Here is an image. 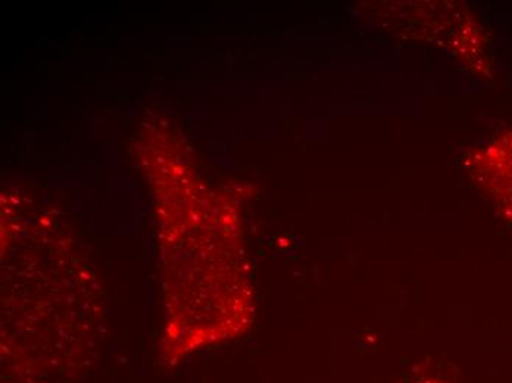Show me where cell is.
I'll return each instance as SVG.
<instances>
[{
	"mask_svg": "<svg viewBox=\"0 0 512 383\" xmlns=\"http://www.w3.org/2000/svg\"><path fill=\"white\" fill-rule=\"evenodd\" d=\"M483 155L485 157L477 160L486 177L483 185L495 196L499 207L512 214V160L496 142L487 146Z\"/></svg>",
	"mask_w": 512,
	"mask_h": 383,
	"instance_id": "6da1fadb",
	"label": "cell"
},
{
	"mask_svg": "<svg viewBox=\"0 0 512 383\" xmlns=\"http://www.w3.org/2000/svg\"><path fill=\"white\" fill-rule=\"evenodd\" d=\"M420 383H442V382H436V381H426V382H420Z\"/></svg>",
	"mask_w": 512,
	"mask_h": 383,
	"instance_id": "7a4b0ae2",
	"label": "cell"
}]
</instances>
